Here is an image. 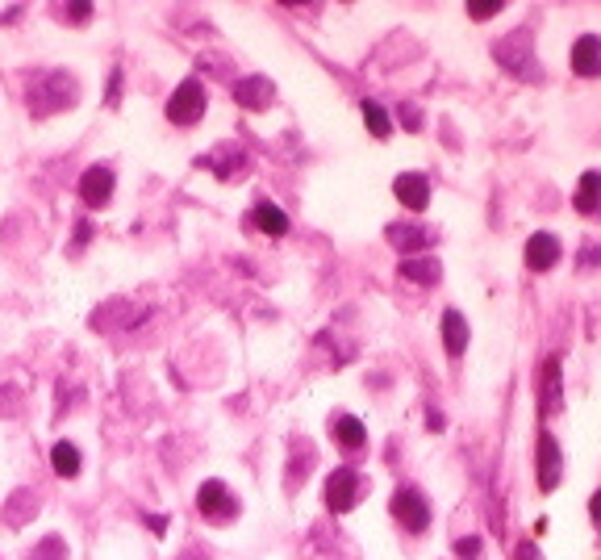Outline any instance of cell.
Listing matches in <instances>:
<instances>
[{
	"instance_id": "cell-1",
	"label": "cell",
	"mask_w": 601,
	"mask_h": 560,
	"mask_svg": "<svg viewBox=\"0 0 601 560\" xmlns=\"http://www.w3.org/2000/svg\"><path fill=\"white\" fill-rule=\"evenodd\" d=\"M497 67H505L518 80H543V67L535 63V47H530V30H518V34L501 38L493 47Z\"/></svg>"
},
{
	"instance_id": "cell-2",
	"label": "cell",
	"mask_w": 601,
	"mask_h": 560,
	"mask_svg": "<svg viewBox=\"0 0 601 560\" xmlns=\"http://www.w3.org/2000/svg\"><path fill=\"white\" fill-rule=\"evenodd\" d=\"M72 101H75V80L63 72L38 75L34 88H30V109H34L38 118H47V113L63 109V105H72Z\"/></svg>"
},
{
	"instance_id": "cell-3",
	"label": "cell",
	"mask_w": 601,
	"mask_h": 560,
	"mask_svg": "<svg viewBox=\"0 0 601 560\" xmlns=\"http://www.w3.org/2000/svg\"><path fill=\"white\" fill-rule=\"evenodd\" d=\"M201 113H205V84L201 80H184L168 101V118L176 126H193L201 122Z\"/></svg>"
},
{
	"instance_id": "cell-4",
	"label": "cell",
	"mask_w": 601,
	"mask_h": 560,
	"mask_svg": "<svg viewBox=\"0 0 601 560\" xmlns=\"http://www.w3.org/2000/svg\"><path fill=\"white\" fill-rule=\"evenodd\" d=\"M360 494H363V481L355 468H335V473L326 477V506L335 514L351 511V506L360 502Z\"/></svg>"
},
{
	"instance_id": "cell-5",
	"label": "cell",
	"mask_w": 601,
	"mask_h": 560,
	"mask_svg": "<svg viewBox=\"0 0 601 560\" xmlns=\"http://www.w3.org/2000/svg\"><path fill=\"white\" fill-rule=\"evenodd\" d=\"M393 514H397V523L409 527V531H426L431 527V506L422 498V489H414V486H401L393 494Z\"/></svg>"
},
{
	"instance_id": "cell-6",
	"label": "cell",
	"mask_w": 601,
	"mask_h": 560,
	"mask_svg": "<svg viewBox=\"0 0 601 560\" xmlns=\"http://www.w3.org/2000/svg\"><path fill=\"white\" fill-rule=\"evenodd\" d=\"M196 511H201L205 519H230V514H239V498H234L222 481H201V489H196Z\"/></svg>"
},
{
	"instance_id": "cell-7",
	"label": "cell",
	"mask_w": 601,
	"mask_h": 560,
	"mask_svg": "<svg viewBox=\"0 0 601 560\" xmlns=\"http://www.w3.org/2000/svg\"><path fill=\"white\" fill-rule=\"evenodd\" d=\"M560 473H564V451H560V443L543 431L539 435V489L543 494H552V489L560 486Z\"/></svg>"
},
{
	"instance_id": "cell-8",
	"label": "cell",
	"mask_w": 601,
	"mask_h": 560,
	"mask_svg": "<svg viewBox=\"0 0 601 560\" xmlns=\"http://www.w3.org/2000/svg\"><path fill=\"white\" fill-rule=\"evenodd\" d=\"M393 193H397V201L405 209H414V214H422V209L431 206V180H426V176H418V171H405V176H397V180H393Z\"/></svg>"
},
{
	"instance_id": "cell-9",
	"label": "cell",
	"mask_w": 601,
	"mask_h": 560,
	"mask_svg": "<svg viewBox=\"0 0 601 560\" xmlns=\"http://www.w3.org/2000/svg\"><path fill=\"white\" fill-rule=\"evenodd\" d=\"M560 256H564V251H560V239H555V234L539 231V234H530V239H527V268L530 272L555 268V259H560Z\"/></svg>"
},
{
	"instance_id": "cell-10",
	"label": "cell",
	"mask_w": 601,
	"mask_h": 560,
	"mask_svg": "<svg viewBox=\"0 0 601 560\" xmlns=\"http://www.w3.org/2000/svg\"><path fill=\"white\" fill-rule=\"evenodd\" d=\"M272 80L267 75H247V80H239L234 84V101H239L242 109H267L272 105Z\"/></svg>"
},
{
	"instance_id": "cell-11",
	"label": "cell",
	"mask_w": 601,
	"mask_h": 560,
	"mask_svg": "<svg viewBox=\"0 0 601 560\" xmlns=\"http://www.w3.org/2000/svg\"><path fill=\"white\" fill-rule=\"evenodd\" d=\"M572 72L585 75V80L601 75V38L597 34H580L577 38V47H572Z\"/></svg>"
},
{
	"instance_id": "cell-12",
	"label": "cell",
	"mask_w": 601,
	"mask_h": 560,
	"mask_svg": "<svg viewBox=\"0 0 601 560\" xmlns=\"http://www.w3.org/2000/svg\"><path fill=\"white\" fill-rule=\"evenodd\" d=\"M388 243L397 251H422V247L434 243V231L422 222H397V226H388Z\"/></svg>"
},
{
	"instance_id": "cell-13",
	"label": "cell",
	"mask_w": 601,
	"mask_h": 560,
	"mask_svg": "<svg viewBox=\"0 0 601 560\" xmlns=\"http://www.w3.org/2000/svg\"><path fill=\"white\" fill-rule=\"evenodd\" d=\"M80 197H84L88 206H109V197H113V171L109 168H88L80 176Z\"/></svg>"
},
{
	"instance_id": "cell-14",
	"label": "cell",
	"mask_w": 601,
	"mask_h": 560,
	"mask_svg": "<svg viewBox=\"0 0 601 560\" xmlns=\"http://www.w3.org/2000/svg\"><path fill=\"white\" fill-rule=\"evenodd\" d=\"M251 226L255 231H264V234H272V239H280V234L289 231V214L280 206H272V201H259V206L251 209Z\"/></svg>"
},
{
	"instance_id": "cell-15",
	"label": "cell",
	"mask_w": 601,
	"mask_h": 560,
	"mask_svg": "<svg viewBox=\"0 0 601 560\" xmlns=\"http://www.w3.org/2000/svg\"><path fill=\"white\" fill-rule=\"evenodd\" d=\"M443 347H447V355L468 352V322H464L459 310H447L443 314Z\"/></svg>"
},
{
	"instance_id": "cell-16",
	"label": "cell",
	"mask_w": 601,
	"mask_h": 560,
	"mask_svg": "<svg viewBox=\"0 0 601 560\" xmlns=\"http://www.w3.org/2000/svg\"><path fill=\"white\" fill-rule=\"evenodd\" d=\"M401 276L414 280V284H434L443 276V264L434 256H414V259H401Z\"/></svg>"
},
{
	"instance_id": "cell-17",
	"label": "cell",
	"mask_w": 601,
	"mask_h": 560,
	"mask_svg": "<svg viewBox=\"0 0 601 560\" xmlns=\"http://www.w3.org/2000/svg\"><path fill=\"white\" fill-rule=\"evenodd\" d=\"M330 431H335V439H338V443H343L347 451H360L363 443H368V426H363L355 415H338Z\"/></svg>"
},
{
	"instance_id": "cell-18",
	"label": "cell",
	"mask_w": 601,
	"mask_h": 560,
	"mask_svg": "<svg viewBox=\"0 0 601 560\" xmlns=\"http://www.w3.org/2000/svg\"><path fill=\"white\" fill-rule=\"evenodd\" d=\"M572 206H577V214H597L601 209V171H585V176H580Z\"/></svg>"
},
{
	"instance_id": "cell-19",
	"label": "cell",
	"mask_w": 601,
	"mask_h": 560,
	"mask_svg": "<svg viewBox=\"0 0 601 560\" xmlns=\"http://www.w3.org/2000/svg\"><path fill=\"white\" fill-rule=\"evenodd\" d=\"M560 355H552L543 364V415H555L560 410Z\"/></svg>"
},
{
	"instance_id": "cell-20",
	"label": "cell",
	"mask_w": 601,
	"mask_h": 560,
	"mask_svg": "<svg viewBox=\"0 0 601 560\" xmlns=\"http://www.w3.org/2000/svg\"><path fill=\"white\" fill-rule=\"evenodd\" d=\"M50 464H55V473L59 477H75L80 473V448H75V443H55Z\"/></svg>"
},
{
	"instance_id": "cell-21",
	"label": "cell",
	"mask_w": 601,
	"mask_h": 560,
	"mask_svg": "<svg viewBox=\"0 0 601 560\" xmlns=\"http://www.w3.org/2000/svg\"><path fill=\"white\" fill-rule=\"evenodd\" d=\"M360 109H363V122H368V130H372L376 138H388V130H393V126H388V113L380 109L376 101H363Z\"/></svg>"
},
{
	"instance_id": "cell-22",
	"label": "cell",
	"mask_w": 601,
	"mask_h": 560,
	"mask_svg": "<svg viewBox=\"0 0 601 560\" xmlns=\"http://www.w3.org/2000/svg\"><path fill=\"white\" fill-rule=\"evenodd\" d=\"M30 560H63V539H55V536L42 539V548H38Z\"/></svg>"
},
{
	"instance_id": "cell-23",
	"label": "cell",
	"mask_w": 601,
	"mask_h": 560,
	"mask_svg": "<svg viewBox=\"0 0 601 560\" xmlns=\"http://www.w3.org/2000/svg\"><path fill=\"white\" fill-rule=\"evenodd\" d=\"M505 4L501 0H489V4H468V17H476V22H489V17H497Z\"/></svg>"
},
{
	"instance_id": "cell-24",
	"label": "cell",
	"mask_w": 601,
	"mask_h": 560,
	"mask_svg": "<svg viewBox=\"0 0 601 560\" xmlns=\"http://www.w3.org/2000/svg\"><path fill=\"white\" fill-rule=\"evenodd\" d=\"M456 556H459V560H476V556H481V539H476V536H472V539H459V544H456Z\"/></svg>"
},
{
	"instance_id": "cell-25",
	"label": "cell",
	"mask_w": 601,
	"mask_h": 560,
	"mask_svg": "<svg viewBox=\"0 0 601 560\" xmlns=\"http://www.w3.org/2000/svg\"><path fill=\"white\" fill-rule=\"evenodd\" d=\"M401 122H405V130H422V113L414 105H401Z\"/></svg>"
},
{
	"instance_id": "cell-26",
	"label": "cell",
	"mask_w": 601,
	"mask_h": 560,
	"mask_svg": "<svg viewBox=\"0 0 601 560\" xmlns=\"http://www.w3.org/2000/svg\"><path fill=\"white\" fill-rule=\"evenodd\" d=\"M518 560H543V552L535 548V539H527V544H518Z\"/></svg>"
},
{
	"instance_id": "cell-27",
	"label": "cell",
	"mask_w": 601,
	"mask_h": 560,
	"mask_svg": "<svg viewBox=\"0 0 601 560\" xmlns=\"http://www.w3.org/2000/svg\"><path fill=\"white\" fill-rule=\"evenodd\" d=\"M88 239H92V226H88V222H75V251H80Z\"/></svg>"
},
{
	"instance_id": "cell-28",
	"label": "cell",
	"mask_w": 601,
	"mask_h": 560,
	"mask_svg": "<svg viewBox=\"0 0 601 560\" xmlns=\"http://www.w3.org/2000/svg\"><path fill=\"white\" fill-rule=\"evenodd\" d=\"M67 13H72L75 22H88V17H92V4H67Z\"/></svg>"
},
{
	"instance_id": "cell-29",
	"label": "cell",
	"mask_w": 601,
	"mask_h": 560,
	"mask_svg": "<svg viewBox=\"0 0 601 560\" xmlns=\"http://www.w3.org/2000/svg\"><path fill=\"white\" fill-rule=\"evenodd\" d=\"M121 97V72L109 75V101H118Z\"/></svg>"
},
{
	"instance_id": "cell-30",
	"label": "cell",
	"mask_w": 601,
	"mask_h": 560,
	"mask_svg": "<svg viewBox=\"0 0 601 560\" xmlns=\"http://www.w3.org/2000/svg\"><path fill=\"white\" fill-rule=\"evenodd\" d=\"M589 514H593V523L601 527V489H597V494H593V498H589Z\"/></svg>"
}]
</instances>
